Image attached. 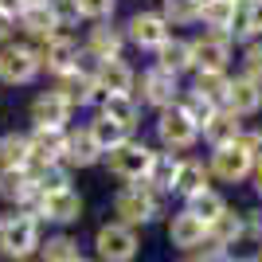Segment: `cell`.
I'll return each instance as SVG.
<instances>
[{
  "mask_svg": "<svg viewBox=\"0 0 262 262\" xmlns=\"http://www.w3.org/2000/svg\"><path fill=\"white\" fill-rule=\"evenodd\" d=\"M94 251H98V262H133L137 251H141V239L137 231L125 227V223H102L98 235H94Z\"/></svg>",
  "mask_w": 262,
  "mask_h": 262,
  "instance_id": "cell-3",
  "label": "cell"
},
{
  "mask_svg": "<svg viewBox=\"0 0 262 262\" xmlns=\"http://www.w3.org/2000/svg\"><path fill=\"white\" fill-rule=\"evenodd\" d=\"M180 110H184V118L192 121V125H196V129H204V125H208V121L215 118V110H219V106H211L208 98H200L196 90H192V94H188V98L180 102Z\"/></svg>",
  "mask_w": 262,
  "mask_h": 262,
  "instance_id": "cell-34",
  "label": "cell"
},
{
  "mask_svg": "<svg viewBox=\"0 0 262 262\" xmlns=\"http://www.w3.org/2000/svg\"><path fill=\"white\" fill-rule=\"evenodd\" d=\"M20 262H32V258H20Z\"/></svg>",
  "mask_w": 262,
  "mask_h": 262,
  "instance_id": "cell-50",
  "label": "cell"
},
{
  "mask_svg": "<svg viewBox=\"0 0 262 262\" xmlns=\"http://www.w3.org/2000/svg\"><path fill=\"white\" fill-rule=\"evenodd\" d=\"M231 32H235V35H262V0H254L251 8L239 12V20H235Z\"/></svg>",
  "mask_w": 262,
  "mask_h": 262,
  "instance_id": "cell-36",
  "label": "cell"
},
{
  "mask_svg": "<svg viewBox=\"0 0 262 262\" xmlns=\"http://www.w3.org/2000/svg\"><path fill=\"white\" fill-rule=\"evenodd\" d=\"M251 262H262V251H254V254H251Z\"/></svg>",
  "mask_w": 262,
  "mask_h": 262,
  "instance_id": "cell-47",
  "label": "cell"
},
{
  "mask_svg": "<svg viewBox=\"0 0 262 262\" xmlns=\"http://www.w3.org/2000/svg\"><path fill=\"white\" fill-rule=\"evenodd\" d=\"M200 16H204L208 28H215L219 35H231V28L239 20V8H235L231 0H204V4H200Z\"/></svg>",
  "mask_w": 262,
  "mask_h": 262,
  "instance_id": "cell-26",
  "label": "cell"
},
{
  "mask_svg": "<svg viewBox=\"0 0 262 262\" xmlns=\"http://www.w3.org/2000/svg\"><path fill=\"white\" fill-rule=\"evenodd\" d=\"M39 219L32 215L28 208H16V211H4L0 215V254L8 262H20V258H32L39 251Z\"/></svg>",
  "mask_w": 262,
  "mask_h": 262,
  "instance_id": "cell-1",
  "label": "cell"
},
{
  "mask_svg": "<svg viewBox=\"0 0 262 262\" xmlns=\"http://www.w3.org/2000/svg\"><path fill=\"white\" fill-rule=\"evenodd\" d=\"M137 102L133 94H102V118L106 121H118L121 129H133L137 125Z\"/></svg>",
  "mask_w": 262,
  "mask_h": 262,
  "instance_id": "cell-22",
  "label": "cell"
},
{
  "mask_svg": "<svg viewBox=\"0 0 262 262\" xmlns=\"http://www.w3.org/2000/svg\"><path fill=\"white\" fill-rule=\"evenodd\" d=\"M78 16H90V20H106L114 16V0H75Z\"/></svg>",
  "mask_w": 262,
  "mask_h": 262,
  "instance_id": "cell-37",
  "label": "cell"
},
{
  "mask_svg": "<svg viewBox=\"0 0 262 262\" xmlns=\"http://www.w3.org/2000/svg\"><path fill=\"white\" fill-rule=\"evenodd\" d=\"M39 75V55L24 43H8L0 51V82H12V86H24Z\"/></svg>",
  "mask_w": 262,
  "mask_h": 262,
  "instance_id": "cell-6",
  "label": "cell"
},
{
  "mask_svg": "<svg viewBox=\"0 0 262 262\" xmlns=\"http://www.w3.org/2000/svg\"><path fill=\"white\" fill-rule=\"evenodd\" d=\"M254 192H258V196H262V168H258V172H254Z\"/></svg>",
  "mask_w": 262,
  "mask_h": 262,
  "instance_id": "cell-45",
  "label": "cell"
},
{
  "mask_svg": "<svg viewBox=\"0 0 262 262\" xmlns=\"http://www.w3.org/2000/svg\"><path fill=\"white\" fill-rule=\"evenodd\" d=\"M59 94L67 98V106H90V102L98 98V86H94V78L86 75V71H71V75H63V86H59Z\"/></svg>",
  "mask_w": 262,
  "mask_h": 262,
  "instance_id": "cell-20",
  "label": "cell"
},
{
  "mask_svg": "<svg viewBox=\"0 0 262 262\" xmlns=\"http://www.w3.org/2000/svg\"><path fill=\"white\" fill-rule=\"evenodd\" d=\"M192 262H235V254L208 243V247H196V258H192Z\"/></svg>",
  "mask_w": 262,
  "mask_h": 262,
  "instance_id": "cell-41",
  "label": "cell"
},
{
  "mask_svg": "<svg viewBox=\"0 0 262 262\" xmlns=\"http://www.w3.org/2000/svg\"><path fill=\"white\" fill-rule=\"evenodd\" d=\"M208 168H204V161H180L176 164V176H172V192H180V196H196V192H204L208 188Z\"/></svg>",
  "mask_w": 262,
  "mask_h": 262,
  "instance_id": "cell-19",
  "label": "cell"
},
{
  "mask_svg": "<svg viewBox=\"0 0 262 262\" xmlns=\"http://www.w3.org/2000/svg\"><path fill=\"white\" fill-rule=\"evenodd\" d=\"M90 137H94V145H98L102 153H110V149H118L121 141H129V129H121L118 121H106V118H98L94 125H90Z\"/></svg>",
  "mask_w": 262,
  "mask_h": 262,
  "instance_id": "cell-33",
  "label": "cell"
},
{
  "mask_svg": "<svg viewBox=\"0 0 262 262\" xmlns=\"http://www.w3.org/2000/svg\"><path fill=\"white\" fill-rule=\"evenodd\" d=\"M227 110L235 114V118H243V114H258L262 110V86L258 82H251V78H231L227 86Z\"/></svg>",
  "mask_w": 262,
  "mask_h": 262,
  "instance_id": "cell-17",
  "label": "cell"
},
{
  "mask_svg": "<svg viewBox=\"0 0 262 262\" xmlns=\"http://www.w3.org/2000/svg\"><path fill=\"white\" fill-rule=\"evenodd\" d=\"M20 24H24V32H28V35H39V39L55 35V28H59V20H55L51 8H47V0H43V4H28V12L20 16Z\"/></svg>",
  "mask_w": 262,
  "mask_h": 262,
  "instance_id": "cell-28",
  "label": "cell"
},
{
  "mask_svg": "<svg viewBox=\"0 0 262 262\" xmlns=\"http://www.w3.org/2000/svg\"><path fill=\"white\" fill-rule=\"evenodd\" d=\"M106 164H110V172L118 176V180L137 184V180H145V176H149L153 153H149L141 141H121L118 149H110V153H106Z\"/></svg>",
  "mask_w": 262,
  "mask_h": 262,
  "instance_id": "cell-4",
  "label": "cell"
},
{
  "mask_svg": "<svg viewBox=\"0 0 262 262\" xmlns=\"http://www.w3.org/2000/svg\"><path fill=\"white\" fill-rule=\"evenodd\" d=\"M157 55H161V67L172 71V75H180V71L192 67V47H188L184 39H164V43L157 47Z\"/></svg>",
  "mask_w": 262,
  "mask_h": 262,
  "instance_id": "cell-31",
  "label": "cell"
},
{
  "mask_svg": "<svg viewBox=\"0 0 262 262\" xmlns=\"http://www.w3.org/2000/svg\"><path fill=\"white\" fill-rule=\"evenodd\" d=\"M90 78H94L98 94H129V86H133V71L121 59H102Z\"/></svg>",
  "mask_w": 262,
  "mask_h": 262,
  "instance_id": "cell-14",
  "label": "cell"
},
{
  "mask_svg": "<svg viewBox=\"0 0 262 262\" xmlns=\"http://www.w3.org/2000/svg\"><path fill=\"white\" fill-rule=\"evenodd\" d=\"M114 215H118V223H125V227H133V231L145 227V223H153V219L161 215V192L149 188L145 180L121 188L118 196H114Z\"/></svg>",
  "mask_w": 262,
  "mask_h": 262,
  "instance_id": "cell-2",
  "label": "cell"
},
{
  "mask_svg": "<svg viewBox=\"0 0 262 262\" xmlns=\"http://www.w3.org/2000/svg\"><path fill=\"white\" fill-rule=\"evenodd\" d=\"M78 243L71 235H55V239L39 243V262H78Z\"/></svg>",
  "mask_w": 262,
  "mask_h": 262,
  "instance_id": "cell-32",
  "label": "cell"
},
{
  "mask_svg": "<svg viewBox=\"0 0 262 262\" xmlns=\"http://www.w3.org/2000/svg\"><path fill=\"white\" fill-rule=\"evenodd\" d=\"M47 8H51V16L59 20V28L78 20V4H75V0H47Z\"/></svg>",
  "mask_w": 262,
  "mask_h": 262,
  "instance_id": "cell-39",
  "label": "cell"
},
{
  "mask_svg": "<svg viewBox=\"0 0 262 262\" xmlns=\"http://www.w3.org/2000/svg\"><path fill=\"white\" fill-rule=\"evenodd\" d=\"M231 4H235V8H239V12H243V8H251L254 0H231Z\"/></svg>",
  "mask_w": 262,
  "mask_h": 262,
  "instance_id": "cell-46",
  "label": "cell"
},
{
  "mask_svg": "<svg viewBox=\"0 0 262 262\" xmlns=\"http://www.w3.org/2000/svg\"><path fill=\"white\" fill-rule=\"evenodd\" d=\"M0 200H8L16 208L32 204L35 200V184L28 168H0Z\"/></svg>",
  "mask_w": 262,
  "mask_h": 262,
  "instance_id": "cell-16",
  "label": "cell"
},
{
  "mask_svg": "<svg viewBox=\"0 0 262 262\" xmlns=\"http://www.w3.org/2000/svg\"><path fill=\"white\" fill-rule=\"evenodd\" d=\"M129 39L137 47H161L164 39H172L168 35V24H164V16H157V12H137L129 20Z\"/></svg>",
  "mask_w": 262,
  "mask_h": 262,
  "instance_id": "cell-13",
  "label": "cell"
},
{
  "mask_svg": "<svg viewBox=\"0 0 262 262\" xmlns=\"http://www.w3.org/2000/svg\"><path fill=\"white\" fill-rule=\"evenodd\" d=\"M196 219H204V223H211L215 215H223L227 211V200L219 196V192H211V188H204V192H196V196H188V208Z\"/></svg>",
  "mask_w": 262,
  "mask_h": 262,
  "instance_id": "cell-30",
  "label": "cell"
},
{
  "mask_svg": "<svg viewBox=\"0 0 262 262\" xmlns=\"http://www.w3.org/2000/svg\"><path fill=\"white\" fill-rule=\"evenodd\" d=\"M184 262H192V258H184Z\"/></svg>",
  "mask_w": 262,
  "mask_h": 262,
  "instance_id": "cell-51",
  "label": "cell"
},
{
  "mask_svg": "<svg viewBox=\"0 0 262 262\" xmlns=\"http://www.w3.org/2000/svg\"><path fill=\"white\" fill-rule=\"evenodd\" d=\"M235 262H251V258H235Z\"/></svg>",
  "mask_w": 262,
  "mask_h": 262,
  "instance_id": "cell-48",
  "label": "cell"
},
{
  "mask_svg": "<svg viewBox=\"0 0 262 262\" xmlns=\"http://www.w3.org/2000/svg\"><path fill=\"white\" fill-rule=\"evenodd\" d=\"M200 0H164V24H196Z\"/></svg>",
  "mask_w": 262,
  "mask_h": 262,
  "instance_id": "cell-35",
  "label": "cell"
},
{
  "mask_svg": "<svg viewBox=\"0 0 262 262\" xmlns=\"http://www.w3.org/2000/svg\"><path fill=\"white\" fill-rule=\"evenodd\" d=\"M28 211L35 219H51V223H78L82 196H78L75 188H63V192H51V196H35Z\"/></svg>",
  "mask_w": 262,
  "mask_h": 262,
  "instance_id": "cell-5",
  "label": "cell"
},
{
  "mask_svg": "<svg viewBox=\"0 0 262 262\" xmlns=\"http://www.w3.org/2000/svg\"><path fill=\"white\" fill-rule=\"evenodd\" d=\"M28 172H32L35 196H51V192H63V188H71V180H67V168H59V164H28Z\"/></svg>",
  "mask_w": 262,
  "mask_h": 262,
  "instance_id": "cell-25",
  "label": "cell"
},
{
  "mask_svg": "<svg viewBox=\"0 0 262 262\" xmlns=\"http://www.w3.org/2000/svg\"><path fill=\"white\" fill-rule=\"evenodd\" d=\"M243 71H247V78H251V82H258V86H262V43H251V47H247Z\"/></svg>",
  "mask_w": 262,
  "mask_h": 262,
  "instance_id": "cell-38",
  "label": "cell"
},
{
  "mask_svg": "<svg viewBox=\"0 0 262 262\" xmlns=\"http://www.w3.org/2000/svg\"><path fill=\"white\" fill-rule=\"evenodd\" d=\"M239 145L247 149V157H251L254 168H262V129H254V133H247V137H239Z\"/></svg>",
  "mask_w": 262,
  "mask_h": 262,
  "instance_id": "cell-40",
  "label": "cell"
},
{
  "mask_svg": "<svg viewBox=\"0 0 262 262\" xmlns=\"http://www.w3.org/2000/svg\"><path fill=\"white\" fill-rule=\"evenodd\" d=\"M71 118V106L59 90H47L39 98L32 102V121L35 125H43V129H63V121Z\"/></svg>",
  "mask_w": 262,
  "mask_h": 262,
  "instance_id": "cell-15",
  "label": "cell"
},
{
  "mask_svg": "<svg viewBox=\"0 0 262 262\" xmlns=\"http://www.w3.org/2000/svg\"><path fill=\"white\" fill-rule=\"evenodd\" d=\"M39 67H47L51 75H71V71H78V47L67 39V35H47L43 47H39Z\"/></svg>",
  "mask_w": 262,
  "mask_h": 262,
  "instance_id": "cell-7",
  "label": "cell"
},
{
  "mask_svg": "<svg viewBox=\"0 0 262 262\" xmlns=\"http://www.w3.org/2000/svg\"><path fill=\"white\" fill-rule=\"evenodd\" d=\"M204 137H208L215 149H223V145H235L243 137V125H239V118H235L231 110H215V118L204 125Z\"/></svg>",
  "mask_w": 262,
  "mask_h": 262,
  "instance_id": "cell-21",
  "label": "cell"
},
{
  "mask_svg": "<svg viewBox=\"0 0 262 262\" xmlns=\"http://www.w3.org/2000/svg\"><path fill=\"white\" fill-rule=\"evenodd\" d=\"M188 47H192V67L196 71H223L227 59H231V39L219 35V32L204 35V39H196V43H188Z\"/></svg>",
  "mask_w": 262,
  "mask_h": 262,
  "instance_id": "cell-11",
  "label": "cell"
},
{
  "mask_svg": "<svg viewBox=\"0 0 262 262\" xmlns=\"http://www.w3.org/2000/svg\"><path fill=\"white\" fill-rule=\"evenodd\" d=\"M63 157H67V164H78V168H86V164H94V161L102 157V149L94 145L90 129H78V133H67Z\"/></svg>",
  "mask_w": 262,
  "mask_h": 262,
  "instance_id": "cell-23",
  "label": "cell"
},
{
  "mask_svg": "<svg viewBox=\"0 0 262 262\" xmlns=\"http://www.w3.org/2000/svg\"><path fill=\"white\" fill-rule=\"evenodd\" d=\"M86 51L94 59H118L121 55V32L118 28H110V24H98V28H90V39H86Z\"/></svg>",
  "mask_w": 262,
  "mask_h": 262,
  "instance_id": "cell-24",
  "label": "cell"
},
{
  "mask_svg": "<svg viewBox=\"0 0 262 262\" xmlns=\"http://www.w3.org/2000/svg\"><path fill=\"white\" fill-rule=\"evenodd\" d=\"M78 262H90V258H78Z\"/></svg>",
  "mask_w": 262,
  "mask_h": 262,
  "instance_id": "cell-49",
  "label": "cell"
},
{
  "mask_svg": "<svg viewBox=\"0 0 262 262\" xmlns=\"http://www.w3.org/2000/svg\"><path fill=\"white\" fill-rule=\"evenodd\" d=\"M168 243L176 251H196V247L208 243V223L196 219L192 211H176L172 223H168Z\"/></svg>",
  "mask_w": 262,
  "mask_h": 262,
  "instance_id": "cell-12",
  "label": "cell"
},
{
  "mask_svg": "<svg viewBox=\"0 0 262 262\" xmlns=\"http://www.w3.org/2000/svg\"><path fill=\"white\" fill-rule=\"evenodd\" d=\"M28 4H32V0H0V12H4L8 20H20L24 12H28Z\"/></svg>",
  "mask_w": 262,
  "mask_h": 262,
  "instance_id": "cell-43",
  "label": "cell"
},
{
  "mask_svg": "<svg viewBox=\"0 0 262 262\" xmlns=\"http://www.w3.org/2000/svg\"><path fill=\"white\" fill-rule=\"evenodd\" d=\"M227 86H231V78L223 75V71H196V94L208 98L211 106L227 102Z\"/></svg>",
  "mask_w": 262,
  "mask_h": 262,
  "instance_id": "cell-29",
  "label": "cell"
},
{
  "mask_svg": "<svg viewBox=\"0 0 262 262\" xmlns=\"http://www.w3.org/2000/svg\"><path fill=\"white\" fill-rule=\"evenodd\" d=\"M243 239V215L239 211H223V215H215L208 223V243L211 247H223V251H231V247H235V243Z\"/></svg>",
  "mask_w": 262,
  "mask_h": 262,
  "instance_id": "cell-18",
  "label": "cell"
},
{
  "mask_svg": "<svg viewBox=\"0 0 262 262\" xmlns=\"http://www.w3.org/2000/svg\"><path fill=\"white\" fill-rule=\"evenodd\" d=\"M251 168L254 164H251V157H247V149L235 141V145H223V149L211 153V168L208 172H215L219 180H227V184H239V180L251 176Z\"/></svg>",
  "mask_w": 262,
  "mask_h": 262,
  "instance_id": "cell-8",
  "label": "cell"
},
{
  "mask_svg": "<svg viewBox=\"0 0 262 262\" xmlns=\"http://www.w3.org/2000/svg\"><path fill=\"white\" fill-rule=\"evenodd\" d=\"M243 235H251V239L262 243V208L258 211H247L243 215Z\"/></svg>",
  "mask_w": 262,
  "mask_h": 262,
  "instance_id": "cell-42",
  "label": "cell"
},
{
  "mask_svg": "<svg viewBox=\"0 0 262 262\" xmlns=\"http://www.w3.org/2000/svg\"><path fill=\"white\" fill-rule=\"evenodd\" d=\"M176 94H180V82H176L172 71H164V67H153V71H145L141 75V98L149 106H176Z\"/></svg>",
  "mask_w": 262,
  "mask_h": 262,
  "instance_id": "cell-9",
  "label": "cell"
},
{
  "mask_svg": "<svg viewBox=\"0 0 262 262\" xmlns=\"http://www.w3.org/2000/svg\"><path fill=\"white\" fill-rule=\"evenodd\" d=\"M32 161V145L24 133H4L0 137V168H28Z\"/></svg>",
  "mask_w": 262,
  "mask_h": 262,
  "instance_id": "cell-27",
  "label": "cell"
},
{
  "mask_svg": "<svg viewBox=\"0 0 262 262\" xmlns=\"http://www.w3.org/2000/svg\"><path fill=\"white\" fill-rule=\"evenodd\" d=\"M8 32H12V20L4 16V12H0V35H8Z\"/></svg>",
  "mask_w": 262,
  "mask_h": 262,
  "instance_id": "cell-44",
  "label": "cell"
},
{
  "mask_svg": "<svg viewBox=\"0 0 262 262\" xmlns=\"http://www.w3.org/2000/svg\"><path fill=\"white\" fill-rule=\"evenodd\" d=\"M157 133H161V141L168 145V149H188V145H192V141L200 137V129H196V125H192V121L184 118V110H180V106L161 110Z\"/></svg>",
  "mask_w": 262,
  "mask_h": 262,
  "instance_id": "cell-10",
  "label": "cell"
}]
</instances>
